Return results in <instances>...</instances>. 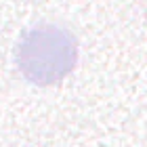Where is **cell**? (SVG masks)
I'll use <instances>...</instances> for the list:
<instances>
[{
    "label": "cell",
    "mask_w": 147,
    "mask_h": 147,
    "mask_svg": "<svg viewBox=\"0 0 147 147\" xmlns=\"http://www.w3.org/2000/svg\"><path fill=\"white\" fill-rule=\"evenodd\" d=\"M78 44L69 30L40 23L25 30L17 44L15 61L19 74L36 86H51L74 69Z\"/></svg>",
    "instance_id": "cell-1"
}]
</instances>
